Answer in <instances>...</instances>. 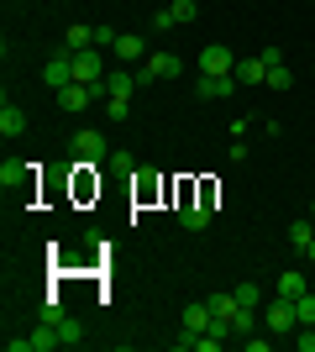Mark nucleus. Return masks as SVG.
<instances>
[{"label": "nucleus", "mask_w": 315, "mask_h": 352, "mask_svg": "<svg viewBox=\"0 0 315 352\" xmlns=\"http://www.w3.org/2000/svg\"><path fill=\"white\" fill-rule=\"evenodd\" d=\"M184 74V58L179 53H148L142 69H137V85H152V79H179Z\"/></svg>", "instance_id": "1"}, {"label": "nucleus", "mask_w": 315, "mask_h": 352, "mask_svg": "<svg viewBox=\"0 0 315 352\" xmlns=\"http://www.w3.org/2000/svg\"><path fill=\"white\" fill-rule=\"evenodd\" d=\"M210 321H215V316H210L205 300H189V305L179 310V326H184V331H179V347H189L200 331H210Z\"/></svg>", "instance_id": "2"}, {"label": "nucleus", "mask_w": 315, "mask_h": 352, "mask_svg": "<svg viewBox=\"0 0 315 352\" xmlns=\"http://www.w3.org/2000/svg\"><path fill=\"white\" fill-rule=\"evenodd\" d=\"M200 74H210V79H226V74H237V58H231V47H226V43H205V47H200Z\"/></svg>", "instance_id": "3"}, {"label": "nucleus", "mask_w": 315, "mask_h": 352, "mask_svg": "<svg viewBox=\"0 0 315 352\" xmlns=\"http://www.w3.org/2000/svg\"><path fill=\"white\" fill-rule=\"evenodd\" d=\"M263 326H268V337H289L294 326H300V316H294V300L289 294H279L268 305V316H263Z\"/></svg>", "instance_id": "4"}, {"label": "nucleus", "mask_w": 315, "mask_h": 352, "mask_svg": "<svg viewBox=\"0 0 315 352\" xmlns=\"http://www.w3.org/2000/svg\"><path fill=\"white\" fill-rule=\"evenodd\" d=\"M53 100H58L63 116H79V111H90L100 95H95V85H63V89H53Z\"/></svg>", "instance_id": "5"}, {"label": "nucleus", "mask_w": 315, "mask_h": 352, "mask_svg": "<svg viewBox=\"0 0 315 352\" xmlns=\"http://www.w3.org/2000/svg\"><path fill=\"white\" fill-rule=\"evenodd\" d=\"M200 16V6L195 0H174V6H163V11L152 16V32H168V27H189Z\"/></svg>", "instance_id": "6"}, {"label": "nucleus", "mask_w": 315, "mask_h": 352, "mask_svg": "<svg viewBox=\"0 0 315 352\" xmlns=\"http://www.w3.org/2000/svg\"><path fill=\"white\" fill-rule=\"evenodd\" d=\"M43 79H47L53 89L74 85V53H69V47H63V53H53V58H47V69H43Z\"/></svg>", "instance_id": "7"}, {"label": "nucleus", "mask_w": 315, "mask_h": 352, "mask_svg": "<svg viewBox=\"0 0 315 352\" xmlns=\"http://www.w3.org/2000/svg\"><path fill=\"white\" fill-rule=\"evenodd\" d=\"M195 95H200V100H231V95H237V74H226V79H210V74H200Z\"/></svg>", "instance_id": "8"}, {"label": "nucleus", "mask_w": 315, "mask_h": 352, "mask_svg": "<svg viewBox=\"0 0 315 352\" xmlns=\"http://www.w3.org/2000/svg\"><path fill=\"white\" fill-rule=\"evenodd\" d=\"M21 132H27V111L5 95V100H0V137H21Z\"/></svg>", "instance_id": "9"}, {"label": "nucleus", "mask_w": 315, "mask_h": 352, "mask_svg": "<svg viewBox=\"0 0 315 352\" xmlns=\"http://www.w3.org/2000/svg\"><path fill=\"white\" fill-rule=\"evenodd\" d=\"M74 153H79L84 163L110 158V147H105V137H100V132H74Z\"/></svg>", "instance_id": "10"}, {"label": "nucleus", "mask_w": 315, "mask_h": 352, "mask_svg": "<svg viewBox=\"0 0 315 352\" xmlns=\"http://www.w3.org/2000/svg\"><path fill=\"white\" fill-rule=\"evenodd\" d=\"M110 53H116V63H137V58H142V53H148V43H142L137 32H121Z\"/></svg>", "instance_id": "11"}, {"label": "nucleus", "mask_w": 315, "mask_h": 352, "mask_svg": "<svg viewBox=\"0 0 315 352\" xmlns=\"http://www.w3.org/2000/svg\"><path fill=\"white\" fill-rule=\"evenodd\" d=\"M205 305H210V316H215V321H226V326H231V321H237V294H210V300H205Z\"/></svg>", "instance_id": "12"}, {"label": "nucleus", "mask_w": 315, "mask_h": 352, "mask_svg": "<svg viewBox=\"0 0 315 352\" xmlns=\"http://www.w3.org/2000/svg\"><path fill=\"white\" fill-rule=\"evenodd\" d=\"M205 221H210V210L200 206V200H184V206H179V226H184V232H200Z\"/></svg>", "instance_id": "13"}, {"label": "nucleus", "mask_w": 315, "mask_h": 352, "mask_svg": "<svg viewBox=\"0 0 315 352\" xmlns=\"http://www.w3.org/2000/svg\"><path fill=\"white\" fill-rule=\"evenodd\" d=\"M263 79H268V63L263 58H242L237 63V85H263Z\"/></svg>", "instance_id": "14"}, {"label": "nucleus", "mask_w": 315, "mask_h": 352, "mask_svg": "<svg viewBox=\"0 0 315 352\" xmlns=\"http://www.w3.org/2000/svg\"><path fill=\"white\" fill-rule=\"evenodd\" d=\"M63 47H69V53H84V47H95V27H79V21H74V27L63 32Z\"/></svg>", "instance_id": "15"}, {"label": "nucleus", "mask_w": 315, "mask_h": 352, "mask_svg": "<svg viewBox=\"0 0 315 352\" xmlns=\"http://www.w3.org/2000/svg\"><path fill=\"white\" fill-rule=\"evenodd\" d=\"M305 289H310V284H305V274H300V268H284V274H279V294H289V300H300Z\"/></svg>", "instance_id": "16"}, {"label": "nucleus", "mask_w": 315, "mask_h": 352, "mask_svg": "<svg viewBox=\"0 0 315 352\" xmlns=\"http://www.w3.org/2000/svg\"><path fill=\"white\" fill-rule=\"evenodd\" d=\"M289 242H294V248H310V242H315V221L310 216H305V221H294V226H289Z\"/></svg>", "instance_id": "17"}, {"label": "nucleus", "mask_w": 315, "mask_h": 352, "mask_svg": "<svg viewBox=\"0 0 315 352\" xmlns=\"http://www.w3.org/2000/svg\"><path fill=\"white\" fill-rule=\"evenodd\" d=\"M294 316H300V326H315V289H305L294 300Z\"/></svg>", "instance_id": "18"}, {"label": "nucleus", "mask_w": 315, "mask_h": 352, "mask_svg": "<svg viewBox=\"0 0 315 352\" xmlns=\"http://www.w3.org/2000/svg\"><path fill=\"white\" fill-rule=\"evenodd\" d=\"M263 85H268V89H289V85H294V74H289V63H273Z\"/></svg>", "instance_id": "19"}, {"label": "nucleus", "mask_w": 315, "mask_h": 352, "mask_svg": "<svg viewBox=\"0 0 315 352\" xmlns=\"http://www.w3.org/2000/svg\"><path fill=\"white\" fill-rule=\"evenodd\" d=\"M231 294H237V305H242V310H257V300H263V289H257V284H237Z\"/></svg>", "instance_id": "20"}, {"label": "nucleus", "mask_w": 315, "mask_h": 352, "mask_svg": "<svg viewBox=\"0 0 315 352\" xmlns=\"http://www.w3.org/2000/svg\"><path fill=\"white\" fill-rule=\"evenodd\" d=\"M105 116H110V121H126V116H132V100H116V95H110V100H105Z\"/></svg>", "instance_id": "21"}, {"label": "nucleus", "mask_w": 315, "mask_h": 352, "mask_svg": "<svg viewBox=\"0 0 315 352\" xmlns=\"http://www.w3.org/2000/svg\"><path fill=\"white\" fill-rule=\"evenodd\" d=\"M116 37H121V32H116V27H105V21L95 27V47H116Z\"/></svg>", "instance_id": "22"}, {"label": "nucleus", "mask_w": 315, "mask_h": 352, "mask_svg": "<svg viewBox=\"0 0 315 352\" xmlns=\"http://www.w3.org/2000/svg\"><path fill=\"white\" fill-rule=\"evenodd\" d=\"M257 326V310H237V321H231V331H253Z\"/></svg>", "instance_id": "23"}, {"label": "nucleus", "mask_w": 315, "mask_h": 352, "mask_svg": "<svg viewBox=\"0 0 315 352\" xmlns=\"http://www.w3.org/2000/svg\"><path fill=\"white\" fill-rule=\"evenodd\" d=\"M5 352H32V337H5Z\"/></svg>", "instance_id": "24"}, {"label": "nucleus", "mask_w": 315, "mask_h": 352, "mask_svg": "<svg viewBox=\"0 0 315 352\" xmlns=\"http://www.w3.org/2000/svg\"><path fill=\"white\" fill-rule=\"evenodd\" d=\"M305 258H310V263H315V242H310V248H305Z\"/></svg>", "instance_id": "25"}, {"label": "nucleus", "mask_w": 315, "mask_h": 352, "mask_svg": "<svg viewBox=\"0 0 315 352\" xmlns=\"http://www.w3.org/2000/svg\"><path fill=\"white\" fill-rule=\"evenodd\" d=\"M310 221H315V200H310Z\"/></svg>", "instance_id": "26"}]
</instances>
